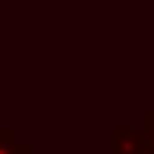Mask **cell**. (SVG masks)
<instances>
[{
	"mask_svg": "<svg viewBox=\"0 0 154 154\" xmlns=\"http://www.w3.org/2000/svg\"><path fill=\"white\" fill-rule=\"evenodd\" d=\"M111 154H154L147 129H133V125H111Z\"/></svg>",
	"mask_w": 154,
	"mask_h": 154,
	"instance_id": "obj_1",
	"label": "cell"
},
{
	"mask_svg": "<svg viewBox=\"0 0 154 154\" xmlns=\"http://www.w3.org/2000/svg\"><path fill=\"white\" fill-rule=\"evenodd\" d=\"M0 154H32V147L22 143L11 125H4V129H0Z\"/></svg>",
	"mask_w": 154,
	"mask_h": 154,
	"instance_id": "obj_2",
	"label": "cell"
},
{
	"mask_svg": "<svg viewBox=\"0 0 154 154\" xmlns=\"http://www.w3.org/2000/svg\"><path fill=\"white\" fill-rule=\"evenodd\" d=\"M143 129H147V136H151V147H154V111L143 118Z\"/></svg>",
	"mask_w": 154,
	"mask_h": 154,
	"instance_id": "obj_3",
	"label": "cell"
}]
</instances>
